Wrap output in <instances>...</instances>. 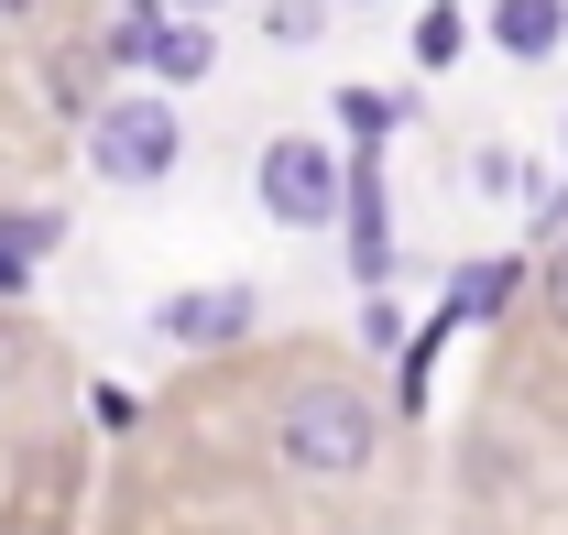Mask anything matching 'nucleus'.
<instances>
[{"label": "nucleus", "mask_w": 568, "mask_h": 535, "mask_svg": "<svg viewBox=\"0 0 568 535\" xmlns=\"http://www.w3.org/2000/svg\"><path fill=\"white\" fill-rule=\"evenodd\" d=\"M514 273L525 263H470V284L448 295V317H503V306H514Z\"/></svg>", "instance_id": "9"}, {"label": "nucleus", "mask_w": 568, "mask_h": 535, "mask_svg": "<svg viewBox=\"0 0 568 535\" xmlns=\"http://www.w3.org/2000/svg\"><path fill=\"white\" fill-rule=\"evenodd\" d=\"M153 11H197V22H209V11H219V0H153Z\"/></svg>", "instance_id": "14"}, {"label": "nucleus", "mask_w": 568, "mask_h": 535, "mask_svg": "<svg viewBox=\"0 0 568 535\" xmlns=\"http://www.w3.org/2000/svg\"><path fill=\"white\" fill-rule=\"evenodd\" d=\"M339 121H351L361 142H383L394 132V99H383V88H339Z\"/></svg>", "instance_id": "11"}, {"label": "nucleus", "mask_w": 568, "mask_h": 535, "mask_svg": "<svg viewBox=\"0 0 568 535\" xmlns=\"http://www.w3.org/2000/svg\"><path fill=\"white\" fill-rule=\"evenodd\" d=\"M55 230H67L55 208H33V219H0V295H22V273L55 252Z\"/></svg>", "instance_id": "8"}, {"label": "nucleus", "mask_w": 568, "mask_h": 535, "mask_svg": "<svg viewBox=\"0 0 568 535\" xmlns=\"http://www.w3.org/2000/svg\"><path fill=\"white\" fill-rule=\"evenodd\" d=\"M459 55V11H426L416 22V67H448Z\"/></svg>", "instance_id": "12"}, {"label": "nucleus", "mask_w": 568, "mask_h": 535, "mask_svg": "<svg viewBox=\"0 0 568 535\" xmlns=\"http://www.w3.org/2000/svg\"><path fill=\"white\" fill-rule=\"evenodd\" d=\"M372 448H383V426L351 383H295L274 404V460L306 481H351V470H372Z\"/></svg>", "instance_id": "1"}, {"label": "nucleus", "mask_w": 568, "mask_h": 535, "mask_svg": "<svg viewBox=\"0 0 568 535\" xmlns=\"http://www.w3.org/2000/svg\"><path fill=\"white\" fill-rule=\"evenodd\" d=\"M339 208H351V273H361V295H383V273H394V230H383V175H372V164H339Z\"/></svg>", "instance_id": "4"}, {"label": "nucleus", "mask_w": 568, "mask_h": 535, "mask_svg": "<svg viewBox=\"0 0 568 535\" xmlns=\"http://www.w3.org/2000/svg\"><path fill=\"white\" fill-rule=\"evenodd\" d=\"M142 67H164L175 88H197V77L219 67V33L209 22H153V55H142Z\"/></svg>", "instance_id": "7"}, {"label": "nucleus", "mask_w": 568, "mask_h": 535, "mask_svg": "<svg viewBox=\"0 0 568 535\" xmlns=\"http://www.w3.org/2000/svg\"><path fill=\"white\" fill-rule=\"evenodd\" d=\"M547 317H558V329H568V241H558V252H547Z\"/></svg>", "instance_id": "13"}, {"label": "nucleus", "mask_w": 568, "mask_h": 535, "mask_svg": "<svg viewBox=\"0 0 568 535\" xmlns=\"http://www.w3.org/2000/svg\"><path fill=\"white\" fill-rule=\"evenodd\" d=\"M22 11H33V0H0V22H22Z\"/></svg>", "instance_id": "15"}, {"label": "nucleus", "mask_w": 568, "mask_h": 535, "mask_svg": "<svg viewBox=\"0 0 568 535\" xmlns=\"http://www.w3.org/2000/svg\"><path fill=\"white\" fill-rule=\"evenodd\" d=\"M11 361H22V350H11V339H0V372H11Z\"/></svg>", "instance_id": "16"}, {"label": "nucleus", "mask_w": 568, "mask_h": 535, "mask_svg": "<svg viewBox=\"0 0 568 535\" xmlns=\"http://www.w3.org/2000/svg\"><path fill=\"white\" fill-rule=\"evenodd\" d=\"M558 33H568V0H493L503 55H558Z\"/></svg>", "instance_id": "6"}, {"label": "nucleus", "mask_w": 568, "mask_h": 535, "mask_svg": "<svg viewBox=\"0 0 568 535\" xmlns=\"http://www.w3.org/2000/svg\"><path fill=\"white\" fill-rule=\"evenodd\" d=\"M252 198H263V219H274V230H328V219H339V153H328V142H306V132L263 142Z\"/></svg>", "instance_id": "2"}, {"label": "nucleus", "mask_w": 568, "mask_h": 535, "mask_svg": "<svg viewBox=\"0 0 568 535\" xmlns=\"http://www.w3.org/2000/svg\"><path fill=\"white\" fill-rule=\"evenodd\" d=\"M164 339H186V350H230V339H252V295H241V284H219V295H175V306H164Z\"/></svg>", "instance_id": "5"}, {"label": "nucleus", "mask_w": 568, "mask_h": 535, "mask_svg": "<svg viewBox=\"0 0 568 535\" xmlns=\"http://www.w3.org/2000/svg\"><path fill=\"white\" fill-rule=\"evenodd\" d=\"M175 110H164V99H110V110H99V121H88V153H99V175H110V186H164V175H175Z\"/></svg>", "instance_id": "3"}, {"label": "nucleus", "mask_w": 568, "mask_h": 535, "mask_svg": "<svg viewBox=\"0 0 568 535\" xmlns=\"http://www.w3.org/2000/svg\"><path fill=\"white\" fill-rule=\"evenodd\" d=\"M328 33V0H274L263 11V44H317Z\"/></svg>", "instance_id": "10"}]
</instances>
